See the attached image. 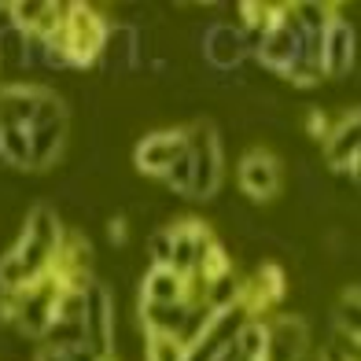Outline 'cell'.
<instances>
[{
	"label": "cell",
	"mask_w": 361,
	"mask_h": 361,
	"mask_svg": "<svg viewBox=\"0 0 361 361\" xmlns=\"http://www.w3.org/2000/svg\"><path fill=\"white\" fill-rule=\"evenodd\" d=\"M188 155H192V192H188V200L210 203L221 192V177H225L221 133L210 118H195L188 126Z\"/></svg>",
	"instance_id": "6da1fadb"
},
{
	"label": "cell",
	"mask_w": 361,
	"mask_h": 361,
	"mask_svg": "<svg viewBox=\"0 0 361 361\" xmlns=\"http://www.w3.org/2000/svg\"><path fill=\"white\" fill-rule=\"evenodd\" d=\"M107 30H111V19L100 8H92V4H67L59 37H63V44H67V56H71L74 71H85V67H92V63H100Z\"/></svg>",
	"instance_id": "7a4b0ae2"
},
{
	"label": "cell",
	"mask_w": 361,
	"mask_h": 361,
	"mask_svg": "<svg viewBox=\"0 0 361 361\" xmlns=\"http://www.w3.org/2000/svg\"><path fill=\"white\" fill-rule=\"evenodd\" d=\"M81 299H85V310H81L85 343L100 357H114V350H118V295L107 281L92 276L81 291Z\"/></svg>",
	"instance_id": "3957f363"
},
{
	"label": "cell",
	"mask_w": 361,
	"mask_h": 361,
	"mask_svg": "<svg viewBox=\"0 0 361 361\" xmlns=\"http://www.w3.org/2000/svg\"><path fill=\"white\" fill-rule=\"evenodd\" d=\"M192 41H195V48H200L207 71H218V74H236L243 63L251 59L243 30L233 26V23H221V19L192 26Z\"/></svg>",
	"instance_id": "277c9868"
},
{
	"label": "cell",
	"mask_w": 361,
	"mask_h": 361,
	"mask_svg": "<svg viewBox=\"0 0 361 361\" xmlns=\"http://www.w3.org/2000/svg\"><path fill=\"white\" fill-rule=\"evenodd\" d=\"M251 59L258 63L262 71H269L276 78H288L295 63L306 59V37H302V30L295 26V19L288 11H284V19L276 23L273 30H266V34L251 44Z\"/></svg>",
	"instance_id": "5b68a950"
},
{
	"label": "cell",
	"mask_w": 361,
	"mask_h": 361,
	"mask_svg": "<svg viewBox=\"0 0 361 361\" xmlns=\"http://www.w3.org/2000/svg\"><path fill=\"white\" fill-rule=\"evenodd\" d=\"M152 56V44H147V30H137L129 23H111L104 52H100V67L111 78H126L133 74L140 63Z\"/></svg>",
	"instance_id": "8992f818"
},
{
	"label": "cell",
	"mask_w": 361,
	"mask_h": 361,
	"mask_svg": "<svg viewBox=\"0 0 361 361\" xmlns=\"http://www.w3.org/2000/svg\"><path fill=\"white\" fill-rule=\"evenodd\" d=\"M236 185L240 192L255 203H273L281 195V185H284V170H281V159L266 147H251L243 152L240 166H236Z\"/></svg>",
	"instance_id": "52a82bcc"
},
{
	"label": "cell",
	"mask_w": 361,
	"mask_h": 361,
	"mask_svg": "<svg viewBox=\"0 0 361 361\" xmlns=\"http://www.w3.org/2000/svg\"><path fill=\"white\" fill-rule=\"evenodd\" d=\"M321 147H324L328 166L339 173H350V180L357 185V170H361V114H357V107L339 111V118L332 122Z\"/></svg>",
	"instance_id": "ba28073f"
},
{
	"label": "cell",
	"mask_w": 361,
	"mask_h": 361,
	"mask_svg": "<svg viewBox=\"0 0 361 361\" xmlns=\"http://www.w3.org/2000/svg\"><path fill=\"white\" fill-rule=\"evenodd\" d=\"M188 147V126H170V129H152L133 144V166L144 177H159L173 166V159Z\"/></svg>",
	"instance_id": "9c48e42d"
},
{
	"label": "cell",
	"mask_w": 361,
	"mask_h": 361,
	"mask_svg": "<svg viewBox=\"0 0 361 361\" xmlns=\"http://www.w3.org/2000/svg\"><path fill=\"white\" fill-rule=\"evenodd\" d=\"M357 63V30L347 15H332L321 34V74L350 78Z\"/></svg>",
	"instance_id": "30bf717a"
},
{
	"label": "cell",
	"mask_w": 361,
	"mask_h": 361,
	"mask_svg": "<svg viewBox=\"0 0 361 361\" xmlns=\"http://www.w3.org/2000/svg\"><path fill=\"white\" fill-rule=\"evenodd\" d=\"M214 243V233L210 225L200 218H177L170 221V269H177L180 276H195V266H200L203 251Z\"/></svg>",
	"instance_id": "8fae6325"
},
{
	"label": "cell",
	"mask_w": 361,
	"mask_h": 361,
	"mask_svg": "<svg viewBox=\"0 0 361 361\" xmlns=\"http://www.w3.org/2000/svg\"><path fill=\"white\" fill-rule=\"evenodd\" d=\"M188 299H192V281L170 266H147V273L137 281L140 306H173V302H188Z\"/></svg>",
	"instance_id": "7c38bea8"
},
{
	"label": "cell",
	"mask_w": 361,
	"mask_h": 361,
	"mask_svg": "<svg viewBox=\"0 0 361 361\" xmlns=\"http://www.w3.org/2000/svg\"><path fill=\"white\" fill-rule=\"evenodd\" d=\"M310 354V324L302 314H276L269 321V361H302Z\"/></svg>",
	"instance_id": "4fadbf2b"
},
{
	"label": "cell",
	"mask_w": 361,
	"mask_h": 361,
	"mask_svg": "<svg viewBox=\"0 0 361 361\" xmlns=\"http://www.w3.org/2000/svg\"><path fill=\"white\" fill-rule=\"evenodd\" d=\"M41 92L44 85H37V81H0V122H15L30 129Z\"/></svg>",
	"instance_id": "5bb4252c"
},
{
	"label": "cell",
	"mask_w": 361,
	"mask_h": 361,
	"mask_svg": "<svg viewBox=\"0 0 361 361\" xmlns=\"http://www.w3.org/2000/svg\"><path fill=\"white\" fill-rule=\"evenodd\" d=\"M19 233H26L30 240H37L52 258H59L63 240H67V228H63V218H59L56 203H44V200L26 210V218H23V228H19Z\"/></svg>",
	"instance_id": "9a60e30c"
},
{
	"label": "cell",
	"mask_w": 361,
	"mask_h": 361,
	"mask_svg": "<svg viewBox=\"0 0 361 361\" xmlns=\"http://www.w3.org/2000/svg\"><path fill=\"white\" fill-rule=\"evenodd\" d=\"M67 137H71V118H56V122H34L30 126V152H34V170H52L67 152Z\"/></svg>",
	"instance_id": "2e32d148"
},
{
	"label": "cell",
	"mask_w": 361,
	"mask_h": 361,
	"mask_svg": "<svg viewBox=\"0 0 361 361\" xmlns=\"http://www.w3.org/2000/svg\"><path fill=\"white\" fill-rule=\"evenodd\" d=\"M195 299V295H192ZM188 302H173V306H140L137 302V328L147 336V332H159V336H177L180 339V328L188 321Z\"/></svg>",
	"instance_id": "e0dca14e"
},
{
	"label": "cell",
	"mask_w": 361,
	"mask_h": 361,
	"mask_svg": "<svg viewBox=\"0 0 361 361\" xmlns=\"http://www.w3.org/2000/svg\"><path fill=\"white\" fill-rule=\"evenodd\" d=\"M0 166L8 170H34V152H30V129L15 122H0Z\"/></svg>",
	"instance_id": "ac0fdd59"
},
{
	"label": "cell",
	"mask_w": 361,
	"mask_h": 361,
	"mask_svg": "<svg viewBox=\"0 0 361 361\" xmlns=\"http://www.w3.org/2000/svg\"><path fill=\"white\" fill-rule=\"evenodd\" d=\"M233 347L240 361H269V321L266 317H243L236 328Z\"/></svg>",
	"instance_id": "d6986e66"
},
{
	"label": "cell",
	"mask_w": 361,
	"mask_h": 361,
	"mask_svg": "<svg viewBox=\"0 0 361 361\" xmlns=\"http://www.w3.org/2000/svg\"><path fill=\"white\" fill-rule=\"evenodd\" d=\"M200 295H203V302L214 310V314H228V310H236L243 302V281L228 269V273L218 276V281H207Z\"/></svg>",
	"instance_id": "ffe728a7"
},
{
	"label": "cell",
	"mask_w": 361,
	"mask_h": 361,
	"mask_svg": "<svg viewBox=\"0 0 361 361\" xmlns=\"http://www.w3.org/2000/svg\"><path fill=\"white\" fill-rule=\"evenodd\" d=\"M144 361H188V347L177 336L147 332L144 336Z\"/></svg>",
	"instance_id": "44dd1931"
},
{
	"label": "cell",
	"mask_w": 361,
	"mask_h": 361,
	"mask_svg": "<svg viewBox=\"0 0 361 361\" xmlns=\"http://www.w3.org/2000/svg\"><path fill=\"white\" fill-rule=\"evenodd\" d=\"M162 185H166V192L188 200V192H192V155H188V147L173 159V166L162 173Z\"/></svg>",
	"instance_id": "7402d4cb"
},
{
	"label": "cell",
	"mask_w": 361,
	"mask_h": 361,
	"mask_svg": "<svg viewBox=\"0 0 361 361\" xmlns=\"http://www.w3.org/2000/svg\"><path fill=\"white\" fill-rule=\"evenodd\" d=\"M147 262L152 266H170V225H159L147 236Z\"/></svg>",
	"instance_id": "603a6c76"
},
{
	"label": "cell",
	"mask_w": 361,
	"mask_h": 361,
	"mask_svg": "<svg viewBox=\"0 0 361 361\" xmlns=\"http://www.w3.org/2000/svg\"><path fill=\"white\" fill-rule=\"evenodd\" d=\"M104 228H107L111 247H118V251H122V247H129V218H126V214H111Z\"/></svg>",
	"instance_id": "cb8c5ba5"
},
{
	"label": "cell",
	"mask_w": 361,
	"mask_h": 361,
	"mask_svg": "<svg viewBox=\"0 0 361 361\" xmlns=\"http://www.w3.org/2000/svg\"><path fill=\"white\" fill-rule=\"evenodd\" d=\"M328 129H332V118H328L321 107H310V111H306V133L314 137V140H324Z\"/></svg>",
	"instance_id": "d4e9b609"
},
{
	"label": "cell",
	"mask_w": 361,
	"mask_h": 361,
	"mask_svg": "<svg viewBox=\"0 0 361 361\" xmlns=\"http://www.w3.org/2000/svg\"><path fill=\"white\" fill-rule=\"evenodd\" d=\"M63 357H67V361H104L100 354H96L92 347H89V343H74V347H67V350H59Z\"/></svg>",
	"instance_id": "484cf974"
},
{
	"label": "cell",
	"mask_w": 361,
	"mask_h": 361,
	"mask_svg": "<svg viewBox=\"0 0 361 361\" xmlns=\"http://www.w3.org/2000/svg\"><path fill=\"white\" fill-rule=\"evenodd\" d=\"M8 299H11V295H8V288H4V284H0V306H4Z\"/></svg>",
	"instance_id": "4316f807"
},
{
	"label": "cell",
	"mask_w": 361,
	"mask_h": 361,
	"mask_svg": "<svg viewBox=\"0 0 361 361\" xmlns=\"http://www.w3.org/2000/svg\"><path fill=\"white\" fill-rule=\"evenodd\" d=\"M104 361H118V357H104Z\"/></svg>",
	"instance_id": "83f0119b"
}]
</instances>
